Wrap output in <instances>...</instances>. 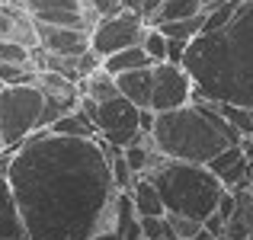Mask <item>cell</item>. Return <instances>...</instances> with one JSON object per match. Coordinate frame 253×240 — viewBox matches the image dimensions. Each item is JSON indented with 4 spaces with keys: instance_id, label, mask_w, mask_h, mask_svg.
<instances>
[{
    "instance_id": "1",
    "label": "cell",
    "mask_w": 253,
    "mask_h": 240,
    "mask_svg": "<svg viewBox=\"0 0 253 240\" xmlns=\"http://www.w3.org/2000/svg\"><path fill=\"white\" fill-rule=\"evenodd\" d=\"M6 179L29 240H86L112 228L119 189L103 138L36 128L13 148Z\"/></svg>"
},
{
    "instance_id": "2",
    "label": "cell",
    "mask_w": 253,
    "mask_h": 240,
    "mask_svg": "<svg viewBox=\"0 0 253 240\" xmlns=\"http://www.w3.org/2000/svg\"><path fill=\"white\" fill-rule=\"evenodd\" d=\"M179 64L192 80L189 99L253 109V0H237L221 26L199 32Z\"/></svg>"
},
{
    "instance_id": "3",
    "label": "cell",
    "mask_w": 253,
    "mask_h": 240,
    "mask_svg": "<svg viewBox=\"0 0 253 240\" xmlns=\"http://www.w3.org/2000/svg\"><path fill=\"white\" fill-rule=\"evenodd\" d=\"M241 138L244 135L224 122L209 99H189L176 109L157 112L151 128V141L164 157L192 163H205L228 144H241Z\"/></svg>"
},
{
    "instance_id": "4",
    "label": "cell",
    "mask_w": 253,
    "mask_h": 240,
    "mask_svg": "<svg viewBox=\"0 0 253 240\" xmlns=\"http://www.w3.org/2000/svg\"><path fill=\"white\" fill-rule=\"evenodd\" d=\"M148 176L154 179L157 192H161L164 208L176 211V215H186V218H196V221H205L215 211L218 199L224 192L221 179L205 163H192V160H170L167 157Z\"/></svg>"
},
{
    "instance_id": "5",
    "label": "cell",
    "mask_w": 253,
    "mask_h": 240,
    "mask_svg": "<svg viewBox=\"0 0 253 240\" xmlns=\"http://www.w3.org/2000/svg\"><path fill=\"white\" fill-rule=\"evenodd\" d=\"M42 112V90L36 83H6L0 90V135L3 148H19L36 131Z\"/></svg>"
},
{
    "instance_id": "6",
    "label": "cell",
    "mask_w": 253,
    "mask_h": 240,
    "mask_svg": "<svg viewBox=\"0 0 253 240\" xmlns=\"http://www.w3.org/2000/svg\"><path fill=\"white\" fill-rule=\"evenodd\" d=\"M81 109L96 125V135L109 148H125L138 138V106L119 93L106 103H93L90 96H81Z\"/></svg>"
},
{
    "instance_id": "7",
    "label": "cell",
    "mask_w": 253,
    "mask_h": 240,
    "mask_svg": "<svg viewBox=\"0 0 253 240\" xmlns=\"http://www.w3.org/2000/svg\"><path fill=\"white\" fill-rule=\"evenodd\" d=\"M148 29L144 16H138L135 10H119L112 16H103L93 23L90 29V48L99 58L112 55L119 48H128V45H141V36Z\"/></svg>"
},
{
    "instance_id": "8",
    "label": "cell",
    "mask_w": 253,
    "mask_h": 240,
    "mask_svg": "<svg viewBox=\"0 0 253 240\" xmlns=\"http://www.w3.org/2000/svg\"><path fill=\"white\" fill-rule=\"evenodd\" d=\"M36 86L42 90V112H39L36 128H48L64 112L81 106V83L77 80H68V77L55 74V71H39Z\"/></svg>"
},
{
    "instance_id": "9",
    "label": "cell",
    "mask_w": 253,
    "mask_h": 240,
    "mask_svg": "<svg viewBox=\"0 0 253 240\" xmlns=\"http://www.w3.org/2000/svg\"><path fill=\"white\" fill-rule=\"evenodd\" d=\"M151 74H154V86H151V106L148 109L154 112H167L176 109V106L189 103V93H192V80L183 71V64H151Z\"/></svg>"
},
{
    "instance_id": "10",
    "label": "cell",
    "mask_w": 253,
    "mask_h": 240,
    "mask_svg": "<svg viewBox=\"0 0 253 240\" xmlns=\"http://www.w3.org/2000/svg\"><path fill=\"white\" fill-rule=\"evenodd\" d=\"M36 36L48 55H81L90 48V29H81V26H55L36 19Z\"/></svg>"
},
{
    "instance_id": "11",
    "label": "cell",
    "mask_w": 253,
    "mask_h": 240,
    "mask_svg": "<svg viewBox=\"0 0 253 240\" xmlns=\"http://www.w3.org/2000/svg\"><path fill=\"white\" fill-rule=\"evenodd\" d=\"M205 166L221 179L224 189H241V186H250V179H253V163L244 154L241 144H228V148L218 151L211 160H205Z\"/></svg>"
},
{
    "instance_id": "12",
    "label": "cell",
    "mask_w": 253,
    "mask_h": 240,
    "mask_svg": "<svg viewBox=\"0 0 253 240\" xmlns=\"http://www.w3.org/2000/svg\"><path fill=\"white\" fill-rule=\"evenodd\" d=\"M116 77V86L128 103H135L138 109H148L151 106V86H154V74L151 68H131L122 71V74H112Z\"/></svg>"
},
{
    "instance_id": "13",
    "label": "cell",
    "mask_w": 253,
    "mask_h": 240,
    "mask_svg": "<svg viewBox=\"0 0 253 240\" xmlns=\"http://www.w3.org/2000/svg\"><path fill=\"white\" fill-rule=\"evenodd\" d=\"M125 192H128V199H131V205H135L138 215H164V211H167L164 208L161 192H157V186H154L151 176H135Z\"/></svg>"
},
{
    "instance_id": "14",
    "label": "cell",
    "mask_w": 253,
    "mask_h": 240,
    "mask_svg": "<svg viewBox=\"0 0 253 240\" xmlns=\"http://www.w3.org/2000/svg\"><path fill=\"white\" fill-rule=\"evenodd\" d=\"M0 237H26L16 196H13L10 179H6V176H0ZM26 240H29V237H26Z\"/></svg>"
},
{
    "instance_id": "15",
    "label": "cell",
    "mask_w": 253,
    "mask_h": 240,
    "mask_svg": "<svg viewBox=\"0 0 253 240\" xmlns=\"http://www.w3.org/2000/svg\"><path fill=\"white\" fill-rule=\"evenodd\" d=\"M112 231L119 234V240H144L141 237V221H138V211L131 205L128 192L119 189L116 196V215H112Z\"/></svg>"
},
{
    "instance_id": "16",
    "label": "cell",
    "mask_w": 253,
    "mask_h": 240,
    "mask_svg": "<svg viewBox=\"0 0 253 240\" xmlns=\"http://www.w3.org/2000/svg\"><path fill=\"white\" fill-rule=\"evenodd\" d=\"M77 83H81V96H90L93 103H106V99L119 96L116 77H112L109 71L103 68V61H99V68H96V71H90V74L81 77Z\"/></svg>"
},
{
    "instance_id": "17",
    "label": "cell",
    "mask_w": 253,
    "mask_h": 240,
    "mask_svg": "<svg viewBox=\"0 0 253 240\" xmlns=\"http://www.w3.org/2000/svg\"><path fill=\"white\" fill-rule=\"evenodd\" d=\"M48 131H55V135H71V138H96V125L90 122V116H86L81 106L64 112L58 122H51Z\"/></svg>"
},
{
    "instance_id": "18",
    "label": "cell",
    "mask_w": 253,
    "mask_h": 240,
    "mask_svg": "<svg viewBox=\"0 0 253 240\" xmlns=\"http://www.w3.org/2000/svg\"><path fill=\"white\" fill-rule=\"evenodd\" d=\"M103 68L109 74H122V71H131V68H151V58L144 55L141 45H128V48H119L112 55H106Z\"/></svg>"
},
{
    "instance_id": "19",
    "label": "cell",
    "mask_w": 253,
    "mask_h": 240,
    "mask_svg": "<svg viewBox=\"0 0 253 240\" xmlns=\"http://www.w3.org/2000/svg\"><path fill=\"white\" fill-rule=\"evenodd\" d=\"M205 23V10L196 13V16H183V19H164V23H154L157 29L164 32L167 39H183V42H192V39L202 32Z\"/></svg>"
},
{
    "instance_id": "20",
    "label": "cell",
    "mask_w": 253,
    "mask_h": 240,
    "mask_svg": "<svg viewBox=\"0 0 253 240\" xmlns=\"http://www.w3.org/2000/svg\"><path fill=\"white\" fill-rule=\"evenodd\" d=\"M211 103V99H209ZM218 112L224 116V122L231 125V128H237L244 138H250V131H253V119H250V109L247 106H234V103H211Z\"/></svg>"
},
{
    "instance_id": "21",
    "label": "cell",
    "mask_w": 253,
    "mask_h": 240,
    "mask_svg": "<svg viewBox=\"0 0 253 240\" xmlns=\"http://www.w3.org/2000/svg\"><path fill=\"white\" fill-rule=\"evenodd\" d=\"M141 48H144V55L151 58V64L167 61V36H164L157 26H148V29H144V36H141Z\"/></svg>"
},
{
    "instance_id": "22",
    "label": "cell",
    "mask_w": 253,
    "mask_h": 240,
    "mask_svg": "<svg viewBox=\"0 0 253 240\" xmlns=\"http://www.w3.org/2000/svg\"><path fill=\"white\" fill-rule=\"evenodd\" d=\"M164 218H167V228H170V240H189L199 228H202V221L176 215V211H164Z\"/></svg>"
},
{
    "instance_id": "23",
    "label": "cell",
    "mask_w": 253,
    "mask_h": 240,
    "mask_svg": "<svg viewBox=\"0 0 253 240\" xmlns=\"http://www.w3.org/2000/svg\"><path fill=\"white\" fill-rule=\"evenodd\" d=\"M81 55H84V51H81ZM42 71H55V74H61L68 80H81L77 55H48V51H45V68Z\"/></svg>"
},
{
    "instance_id": "24",
    "label": "cell",
    "mask_w": 253,
    "mask_h": 240,
    "mask_svg": "<svg viewBox=\"0 0 253 240\" xmlns=\"http://www.w3.org/2000/svg\"><path fill=\"white\" fill-rule=\"evenodd\" d=\"M141 221V237L144 240H170V228L164 215H138Z\"/></svg>"
},
{
    "instance_id": "25",
    "label": "cell",
    "mask_w": 253,
    "mask_h": 240,
    "mask_svg": "<svg viewBox=\"0 0 253 240\" xmlns=\"http://www.w3.org/2000/svg\"><path fill=\"white\" fill-rule=\"evenodd\" d=\"M84 6H86V10H93V16H96V19L112 16V13L125 10V3H122V0H84Z\"/></svg>"
},
{
    "instance_id": "26",
    "label": "cell",
    "mask_w": 253,
    "mask_h": 240,
    "mask_svg": "<svg viewBox=\"0 0 253 240\" xmlns=\"http://www.w3.org/2000/svg\"><path fill=\"white\" fill-rule=\"evenodd\" d=\"M122 3H125V10H135L138 16H144V23H151V16L161 10L164 0H122Z\"/></svg>"
},
{
    "instance_id": "27",
    "label": "cell",
    "mask_w": 253,
    "mask_h": 240,
    "mask_svg": "<svg viewBox=\"0 0 253 240\" xmlns=\"http://www.w3.org/2000/svg\"><path fill=\"white\" fill-rule=\"evenodd\" d=\"M186 45H189V42H183V39H167V61L170 64H179V61H183Z\"/></svg>"
},
{
    "instance_id": "28",
    "label": "cell",
    "mask_w": 253,
    "mask_h": 240,
    "mask_svg": "<svg viewBox=\"0 0 253 240\" xmlns=\"http://www.w3.org/2000/svg\"><path fill=\"white\" fill-rule=\"evenodd\" d=\"M154 109H138V131L141 135H151V128H154Z\"/></svg>"
},
{
    "instance_id": "29",
    "label": "cell",
    "mask_w": 253,
    "mask_h": 240,
    "mask_svg": "<svg viewBox=\"0 0 253 240\" xmlns=\"http://www.w3.org/2000/svg\"><path fill=\"white\" fill-rule=\"evenodd\" d=\"M86 240H119V234L112 228H106V231H96L93 237H86Z\"/></svg>"
},
{
    "instance_id": "30",
    "label": "cell",
    "mask_w": 253,
    "mask_h": 240,
    "mask_svg": "<svg viewBox=\"0 0 253 240\" xmlns=\"http://www.w3.org/2000/svg\"><path fill=\"white\" fill-rule=\"evenodd\" d=\"M0 240H26V237H0Z\"/></svg>"
},
{
    "instance_id": "31",
    "label": "cell",
    "mask_w": 253,
    "mask_h": 240,
    "mask_svg": "<svg viewBox=\"0 0 253 240\" xmlns=\"http://www.w3.org/2000/svg\"><path fill=\"white\" fill-rule=\"evenodd\" d=\"M0 151H3V135H0Z\"/></svg>"
},
{
    "instance_id": "32",
    "label": "cell",
    "mask_w": 253,
    "mask_h": 240,
    "mask_svg": "<svg viewBox=\"0 0 253 240\" xmlns=\"http://www.w3.org/2000/svg\"><path fill=\"white\" fill-rule=\"evenodd\" d=\"M250 119H253V109H250ZM250 138H253V131H250Z\"/></svg>"
},
{
    "instance_id": "33",
    "label": "cell",
    "mask_w": 253,
    "mask_h": 240,
    "mask_svg": "<svg viewBox=\"0 0 253 240\" xmlns=\"http://www.w3.org/2000/svg\"><path fill=\"white\" fill-rule=\"evenodd\" d=\"M3 86H6V83H3V80H0V90H3Z\"/></svg>"
},
{
    "instance_id": "34",
    "label": "cell",
    "mask_w": 253,
    "mask_h": 240,
    "mask_svg": "<svg viewBox=\"0 0 253 240\" xmlns=\"http://www.w3.org/2000/svg\"><path fill=\"white\" fill-rule=\"evenodd\" d=\"M247 240H253V234H250V237H247Z\"/></svg>"
}]
</instances>
